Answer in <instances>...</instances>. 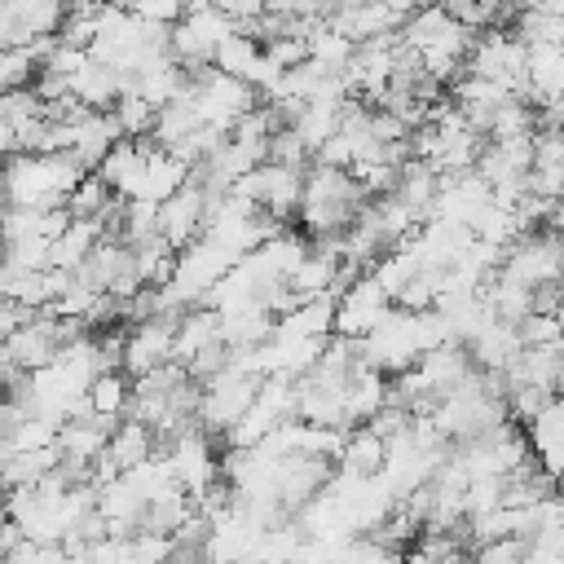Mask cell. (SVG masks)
<instances>
[{"mask_svg": "<svg viewBox=\"0 0 564 564\" xmlns=\"http://www.w3.org/2000/svg\"><path fill=\"white\" fill-rule=\"evenodd\" d=\"M471 555H476L480 564H520V560H524V538H520V533H502V538L476 542Z\"/></svg>", "mask_w": 564, "mask_h": 564, "instance_id": "16", "label": "cell"}, {"mask_svg": "<svg viewBox=\"0 0 564 564\" xmlns=\"http://www.w3.org/2000/svg\"><path fill=\"white\" fill-rule=\"evenodd\" d=\"M128 388H132V379H128L123 370H97V375L88 379V388H84V397H88V405H93V414H123V401H128Z\"/></svg>", "mask_w": 564, "mask_h": 564, "instance_id": "7", "label": "cell"}, {"mask_svg": "<svg viewBox=\"0 0 564 564\" xmlns=\"http://www.w3.org/2000/svg\"><path fill=\"white\" fill-rule=\"evenodd\" d=\"M256 53H260V44H256L247 31H238V26H234V31L212 48V66H216V70H225V75H238V79H242V70L251 66V57H256Z\"/></svg>", "mask_w": 564, "mask_h": 564, "instance_id": "9", "label": "cell"}, {"mask_svg": "<svg viewBox=\"0 0 564 564\" xmlns=\"http://www.w3.org/2000/svg\"><path fill=\"white\" fill-rule=\"evenodd\" d=\"M110 115H115V123H119V137H141V132H150V123H154V106H150L141 93H119V97L110 101Z\"/></svg>", "mask_w": 564, "mask_h": 564, "instance_id": "10", "label": "cell"}, {"mask_svg": "<svg viewBox=\"0 0 564 564\" xmlns=\"http://www.w3.org/2000/svg\"><path fill=\"white\" fill-rule=\"evenodd\" d=\"M0 344H4V352H9V361H13L18 370H40V366H48V361L57 357L53 326H48V317H40V313H35V322H22L13 335H4Z\"/></svg>", "mask_w": 564, "mask_h": 564, "instance_id": "3", "label": "cell"}, {"mask_svg": "<svg viewBox=\"0 0 564 564\" xmlns=\"http://www.w3.org/2000/svg\"><path fill=\"white\" fill-rule=\"evenodd\" d=\"M335 467L348 471V476H375L383 467V436H375L366 423H352L344 445H339Z\"/></svg>", "mask_w": 564, "mask_h": 564, "instance_id": "5", "label": "cell"}, {"mask_svg": "<svg viewBox=\"0 0 564 564\" xmlns=\"http://www.w3.org/2000/svg\"><path fill=\"white\" fill-rule=\"evenodd\" d=\"M502 502V476H467L463 485V511L476 516V511H489Z\"/></svg>", "mask_w": 564, "mask_h": 564, "instance_id": "15", "label": "cell"}, {"mask_svg": "<svg viewBox=\"0 0 564 564\" xmlns=\"http://www.w3.org/2000/svg\"><path fill=\"white\" fill-rule=\"evenodd\" d=\"M511 31L524 44H560L564 40V13H546V9H520Z\"/></svg>", "mask_w": 564, "mask_h": 564, "instance_id": "8", "label": "cell"}, {"mask_svg": "<svg viewBox=\"0 0 564 564\" xmlns=\"http://www.w3.org/2000/svg\"><path fill=\"white\" fill-rule=\"evenodd\" d=\"M0 260H9L18 269H44L48 264V238L26 234V238H13V242H0Z\"/></svg>", "mask_w": 564, "mask_h": 564, "instance_id": "14", "label": "cell"}, {"mask_svg": "<svg viewBox=\"0 0 564 564\" xmlns=\"http://www.w3.org/2000/svg\"><path fill=\"white\" fill-rule=\"evenodd\" d=\"M388 308H392V300H388V291L375 282V273H357V278L335 295L330 330H339V335H366Z\"/></svg>", "mask_w": 564, "mask_h": 564, "instance_id": "1", "label": "cell"}, {"mask_svg": "<svg viewBox=\"0 0 564 564\" xmlns=\"http://www.w3.org/2000/svg\"><path fill=\"white\" fill-rule=\"evenodd\" d=\"M308 57H313L317 66H326V70H339V66L352 57V40L339 35V31H330V26H317V31L308 35Z\"/></svg>", "mask_w": 564, "mask_h": 564, "instance_id": "12", "label": "cell"}, {"mask_svg": "<svg viewBox=\"0 0 564 564\" xmlns=\"http://www.w3.org/2000/svg\"><path fill=\"white\" fill-rule=\"evenodd\" d=\"M106 454L119 463V471H128V467H137L141 458L154 454V432H150L141 419H123V414H119V423H115L110 436H106Z\"/></svg>", "mask_w": 564, "mask_h": 564, "instance_id": "6", "label": "cell"}, {"mask_svg": "<svg viewBox=\"0 0 564 564\" xmlns=\"http://www.w3.org/2000/svg\"><path fill=\"white\" fill-rule=\"evenodd\" d=\"M260 48L269 53V62H273L278 70H286V66H300V62L308 57V40H295V35H273V40H264Z\"/></svg>", "mask_w": 564, "mask_h": 564, "instance_id": "17", "label": "cell"}, {"mask_svg": "<svg viewBox=\"0 0 564 564\" xmlns=\"http://www.w3.org/2000/svg\"><path fill=\"white\" fill-rule=\"evenodd\" d=\"M22 322H35V308H31V304H22V300L0 295V339H4V335H13Z\"/></svg>", "mask_w": 564, "mask_h": 564, "instance_id": "18", "label": "cell"}, {"mask_svg": "<svg viewBox=\"0 0 564 564\" xmlns=\"http://www.w3.org/2000/svg\"><path fill=\"white\" fill-rule=\"evenodd\" d=\"M154 229L167 238L172 251L194 242L203 234V189L194 181H181L167 198H159L154 203Z\"/></svg>", "mask_w": 564, "mask_h": 564, "instance_id": "2", "label": "cell"}, {"mask_svg": "<svg viewBox=\"0 0 564 564\" xmlns=\"http://www.w3.org/2000/svg\"><path fill=\"white\" fill-rule=\"evenodd\" d=\"M70 97H79L88 110H110V101L119 97V70L110 62H84L70 75Z\"/></svg>", "mask_w": 564, "mask_h": 564, "instance_id": "4", "label": "cell"}, {"mask_svg": "<svg viewBox=\"0 0 564 564\" xmlns=\"http://www.w3.org/2000/svg\"><path fill=\"white\" fill-rule=\"evenodd\" d=\"M511 326H516V339H520V344H560V313H538V308H529V313H520Z\"/></svg>", "mask_w": 564, "mask_h": 564, "instance_id": "13", "label": "cell"}, {"mask_svg": "<svg viewBox=\"0 0 564 564\" xmlns=\"http://www.w3.org/2000/svg\"><path fill=\"white\" fill-rule=\"evenodd\" d=\"M260 4H264V13H286L291 0H260Z\"/></svg>", "mask_w": 564, "mask_h": 564, "instance_id": "20", "label": "cell"}, {"mask_svg": "<svg viewBox=\"0 0 564 564\" xmlns=\"http://www.w3.org/2000/svg\"><path fill=\"white\" fill-rule=\"evenodd\" d=\"M379 4H388L392 13H401V18H405V13H414V9H419V4H427V0H379Z\"/></svg>", "mask_w": 564, "mask_h": 564, "instance_id": "19", "label": "cell"}, {"mask_svg": "<svg viewBox=\"0 0 564 564\" xmlns=\"http://www.w3.org/2000/svg\"><path fill=\"white\" fill-rule=\"evenodd\" d=\"M106 198H110V185L88 167V172L70 185V194L62 198V207H66L70 216H97V212L106 207Z\"/></svg>", "mask_w": 564, "mask_h": 564, "instance_id": "11", "label": "cell"}]
</instances>
